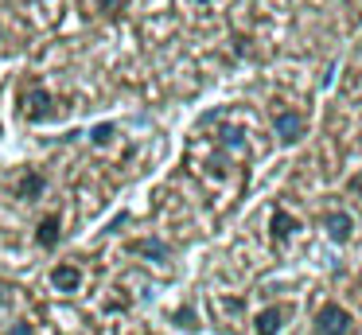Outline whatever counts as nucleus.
Returning <instances> with one entry per match:
<instances>
[{
    "instance_id": "7",
    "label": "nucleus",
    "mask_w": 362,
    "mask_h": 335,
    "mask_svg": "<svg viewBox=\"0 0 362 335\" xmlns=\"http://www.w3.org/2000/svg\"><path fill=\"white\" fill-rule=\"evenodd\" d=\"M35 242H40L43 249H51V246L59 242V218H55V215H47L40 226H35Z\"/></svg>"
},
{
    "instance_id": "2",
    "label": "nucleus",
    "mask_w": 362,
    "mask_h": 335,
    "mask_svg": "<svg viewBox=\"0 0 362 335\" xmlns=\"http://www.w3.org/2000/svg\"><path fill=\"white\" fill-rule=\"evenodd\" d=\"M273 129H276V137L284 140V144H296L300 137H304V117L300 113H276V121H273Z\"/></svg>"
},
{
    "instance_id": "12",
    "label": "nucleus",
    "mask_w": 362,
    "mask_h": 335,
    "mask_svg": "<svg viewBox=\"0 0 362 335\" xmlns=\"http://www.w3.org/2000/svg\"><path fill=\"white\" fill-rule=\"evenodd\" d=\"M8 335H35V327H32V324H16Z\"/></svg>"
},
{
    "instance_id": "9",
    "label": "nucleus",
    "mask_w": 362,
    "mask_h": 335,
    "mask_svg": "<svg viewBox=\"0 0 362 335\" xmlns=\"http://www.w3.org/2000/svg\"><path fill=\"white\" fill-rule=\"evenodd\" d=\"M292 230H296V218L284 215V210H276V215H273V234H276V238H288Z\"/></svg>"
},
{
    "instance_id": "4",
    "label": "nucleus",
    "mask_w": 362,
    "mask_h": 335,
    "mask_svg": "<svg viewBox=\"0 0 362 335\" xmlns=\"http://www.w3.org/2000/svg\"><path fill=\"white\" fill-rule=\"evenodd\" d=\"M51 285H55L59 293H74V288L82 285V269L78 265H55V269H51Z\"/></svg>"
},
{
    "instance_id": "6",
    "label": "nucleus",
    "mask_w": 362,
    "mask_h": 335,
    "mask_svg": "<svg viewBox=\"0 0 362 335\" xmlns=\"http://www.w3.org/2000/svg\"><path fill=\"white\" fill-rule=\"evenodd\" d=\"M323 226H327V234L335 242H346V238H351V230H354L351 215H343V210H339V215H327V222H323Z\"/></svg>"
},
{
    "instance_id": "8",
    "label": "nucleus",
    "mask_w": 362,
    "mask_h": 335,
    "mask_svg": "<svg viewBox=\"0 0 362 335\" xmlns=\"http://www.w3.org/2000/svg\"><path fill=\"white\" fill-rule=\"evenodd\" d=\"M16 191H20V199H32V195H40V191H43V176L28 171V176L20 179V187H16Z\"/></svg>"
},
{
    "instance_id": "13",
    "label": "nucleus",
    "mask_w": 362,
    "mask_h": 335,
    "mask_svg": "<svg viewBox=\"0 0 362 335\" xmlns=\"http://www.w3.org/2000/svg\"><path fill=\"white\" fill-rule=\"evenodd\" d=\"M0 31H4V28H0Z\"/></svg>"
},
{
    "instance_id": "5",
    "label": "nucleus",
    "mask_w": 362,
    "mask_h": 335,
    "mask_svg": "<svg viewBox=\"0 0 362 335\" xmlns=\"http://www.w3.org/2000/svg\"><path fill=\"white\" fill-rule=\"evenodd\" d=\"M284 316H288V308H265L257 316V335H276L284 327Z\"/></svg>"
},
{
    "instance_id": "1",
    "label": "nucleus",
    "mask_w": 362,
    "mask_h": 335,
    "mask_svg": "<svg viewBox=\"0 0 362 335\" xmlns=\"http://www.w3.org/2000/svg\"><path fill=\"white\" fill-rule=\"evenodd\" d=\"M315 331L320 335H351V312L339 304H323L315 316Z\"/></svg>"
},
{
    "instance_id": "3",
    "label": "nucleus",
    "mask_w": 362,
    "mask_h": 335,
    "mask_svg": "<svg viewBox=\"0 0 362 335\" xmlns=\"http://www.w3.org/2000/svg\"><path fill=\"white\" fill-rule=\"evenodd\" d=\"M20 106H24V117L40 121V117L51 113V93H47V90H28L24 98H20Z\"/></svg>"
},
{
    "instance_id": "10",
    "label": "nucleus",
    "mask_w": 362,
    "mask_h": 335,
    "mask_svg": "<svg viewBox=\"0 0 362 335\" xmlns=\"http://www.w3.org/2000/svg\"><path fill=\"white\" fill-rule=\"evenodd\" d=\"M136 254H141V257H156V261H160V257H168V246H164V242H136Z\"/></svg>"
},
{
    "instance_id": "11",
    "label": "nucleus",
    "mask_w": 362,
    "mask_h": 335,
    "mask_svg": "<svg viewBox=\"0 0 362 335\" xmlns=\"http://www.w3.org/2000/svg\"><path fill=\"white\" fill-rule=\"evenodd\" d=\"M110 137H113V125H98V129L90 132V140H94V144H105Z\"/></svg>"
}]
</instances>
